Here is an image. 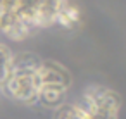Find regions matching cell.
Here are the masks:
<instances>
[{"label":"cell","instance_id":"3","mask_svg":"<svg viewBox=\"0 0 126 119\" xmlns=\"http://www.w3.org/2000/svg\"><path fill=\"white\" fill-rule=\"evenodd\" d=\"M69 90L62 88V86H54V85H40L38 90V97H36V104L42 107H48V109H57L59 105H62L66 102V95Z\"/></svg>","mask_w":126,"mask_h":119},{"label":"cell","instance_id":"4","mask_svg":"<svg viewBox=\"0 0 126 119\" xmlns=\"http://www.w3.org/2000/svg\"><path fill=\"white\" fill-rule=\"evenodd\" d=\"M78 21H79V12H78V9H76L74 5L64 2V5L61 7V11H59V14H57V21H55V23H59V24H62V26H66V28H74Z\"/></svg>","mask_w":126,"mask_h":119},{"label":"cell","instance_id":"5","mask_svg":"<svg viewBox=\"0 0 126 119\" xmlns=\"http://www.w3.org/2000/svg\"><path fill=\"white\" fill-rule=\"evenodd\" d=\"M12 69V52L7 45L0 43V88L4 86Z\"/></svg>","mask_w":126,"mask_h":119},{"label":"cell","instance_id":"1","mask_svg":"<svg viewBox=\"0 0 126 119\" xmlns=\"http://www.w3.org/2000/svg\"><path fill=\"white\" fill-rule=\"evenodd\" d=\"M0 90L21 104L35 105L38 90H40L38 69L36 71H23V69L11 71V76L7 78V81L4 83V86Z\"/></svg>","mask_w":126,"mask_h":119},{"label":"cell","instance_id":"2","mask_svg":"<svg viewBox=\"0 0 126 119\" xmlns=\"http://www.w3.org/2000/svg\"><path fill=\"white\" fill-rule=\"evenodd\" d=\"M38 79L40 85H54V86H62L66 90H69L73 83L71 73L55 60H42L38 67Z\"/></svg>","mask_w":126,"mask_h":119}]
</instances>
